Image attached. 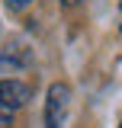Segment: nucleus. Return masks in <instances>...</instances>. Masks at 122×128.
Returning <instances> with one entry per match:
<instances>
[{"label":"nucleus","instance_id":"nucleus-4","mask_svg":"<svg viewBox=\"0 0 122 128\" xmlns=\"http://www.w3.org/2000/svg\"><path fill=\"white\" fill-rule=\"evenodd\" d=\"M58 3H64V6H77L80 0H58Z\"/></svg>","mask_w":122,"mask_h":128},{"label":"nucleus","instance_id":"nucleus-5","mask_svg":"<svg viewBox=\"0 0 122 128\" xmlns=\"http://www.w3.org/2000/svg\"><path fill=\"white\" fill-rule=\"evenodd\" d=\"M119 128H122V125H119Z\"/></svg>","mask_w":122,"mask_h":128},{"label":"nucleus","instance_id":"nucleus-3","mask_svg":"<svg viewBox=\"0 0 122 128\" xmlns=\"http://www.w3.org/2000/svg\"><path fill=\"white\" fill-rule=\"evenodd\" d=\"M29 3H32V0H3V6H7L10 13H23Z\"/></svg>","mask_w":122,"mask_h":128},{"label":"nucleus","instance_id":"nucleus-1","mask_svg":"<svg viewBox=\"0 0 122 128\" xmlns=\"http://www.w3.org/2000/svg\"><path fill=\"white\" fill-rule=\"evenodd\" d=\"M32 90L23 80H0V128H10L16 112L29 102Z\"/></svg>","mask_w":122,"mask_h":128},{"label":"nucleus","instance_id":"nucleus-2","mask_svg":"<svg viewBox=\"0 0 122 128\" xmlns=\"http://www.w3.org/2000/svg\"><path fill=\"white\" fill-rule=\"evenodd\" d=\"M68 106H71V86L68 83H51L45 93V128H64Z\"/></svg>","mask_w":122,"mask_h":128}]
</instances>
